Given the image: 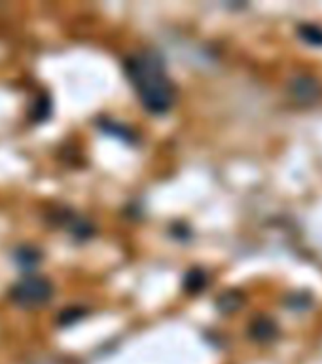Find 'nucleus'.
<instances>
[{"label":"nucleus","mask_w":322,"mask_h":364,"mask_svg":"<svg viewBox=\"0 0 322 364\" xmlns=\"http://www.w3.org/2000/svg\"><path fill=\"white\" fill-rule=\"evenodd\" d=\"M321 93L322 87L318 84V80L309 76V74L298 76L290 84V95L294 97L296 102H301V105H311L321 97Z\"/></svg>","instance_id":"7ed1b4c3"},{"label":"nucleus","mask_w":322,"mask_h":364,"mask_svg":"<svg viewBox=\"0 0 322 364\" xmlns=\"http://www.w3.org/2000/svg\"><path fill=\"white\" fill-rule=\"evenodd\" d=\"M275 324L272 323V321H267V318H258L254 324H252V334H254V338H258V340H269V338H273L275 336Z\"/></svg>","instance_id":"20e7f679"},{"label":"nucleus","mask_w":322,"mask_h":364,"mask_svg":"<svg viewBox=\"0 0 322 364\" xmlns=\"http://www.w3.org/2000/svg\"><path fill=\"white\" fill-rule=\"evenodd\" d=\"M14 300L23 307H33L44 304L50 300L51 284L42 277H27L21 283L16 284V289L11 292Z\"/></svg>","instance_id":"f03ea898"},{"label":"nucleus","mask_w":322,"mask_h":364,"mask_svg":"<svg viewBox=\"0 0 322 364\" xmlns=\"http://www.w3.org/2000/svg\"><path fill=\"white\" fill-rule=\"evenodd\" d=\"M301 36L307 40V42H311L315 46L322 44V31L317 27H301Z\"/></svg>","instance_id":"39448f33"},{"label":"nucleus","mask_w":322,"mask_h":364,"mask_svg":"<svg viewBox=\"0 0 322 364\" xmlns=\"http://www.w3.org/2000/svg\"><path fill=\"white\" fill-rule=\"evenodd\" d=\"M124 67L142 107L152 114L169 112L175 105L176 91L161 57L152 51H141L127 57Z\"/></svg>","instance_id":"f257e3e1"}]
</instances>
